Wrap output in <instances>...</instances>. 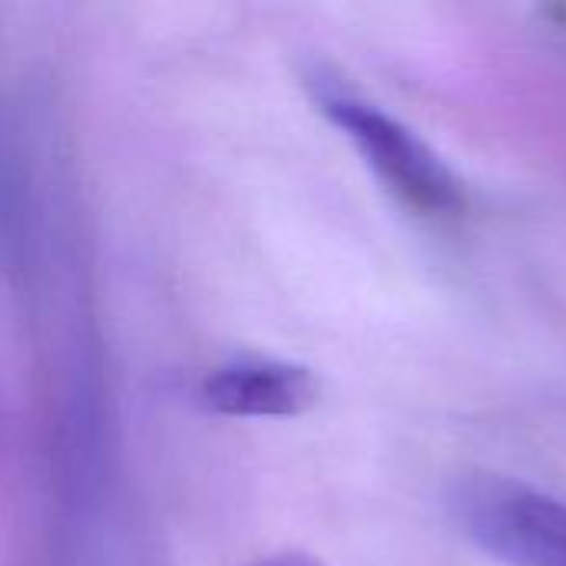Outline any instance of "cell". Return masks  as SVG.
<instances>
[{
    "instance_id": "1",
    "label": "cell",
    "mask_w": 566,
    "mask_h": 566,
    "mask_svg": "<svg viewBox=\"0 0 566 566\" xmlns=\"http://www.w3.org/2000/svg\"><path fill=\"white\" fill-rule=\"evenodd\" d=\"M318 109L342 129V136L365 156L381 186L415 212H451L461 206V182L444 159L405 123L381 113L368 99L348 93L332 76H312Z\"/></svg>"
},
{
    "instance_id": "2",
    "label": "cell",
    "mask_w": 566,
    "mask_h": 566,
    "mask_svg": "<svg viewBox=\"0 0 566 566\" xmlns=\"http://www.w3.org/2000/svg\"><path fill=\"white\" fill-rule=\"evenodd\" d=\"M464 534L511 566H566V504L534 488L478 478L454 494Z\"/></svg>"
},
{
    "instance_id": "3",
    "label": "cell",
    "mask_w": 566,
    "mask_h": 566,
    "mask_svg": "<svg viewBox=\"0 0 566 566\" xmlns=\"http://www.w3.org/2000/svg\"><path fill=\"white\" fill-rule=\"evenodd\" d=\"M318 378L305 365L239 355L202 375L196 401L216 418H298L318 401Z\"/></svg>"
},
{
    "instance_id": "4",
    "label": "cell",
    "mask_w": 566,
    "mask_h": 566,
    "mask_svg": "<svg viewBox=\"0 0 566 566\" xmlns=\"http://www.w3.org/2000/svg\"><path fill=\"white\" fill-rule=\"evenodd\" d=\"M255 566H322L315 564V560H308V557H272V560H262V564Z\"/></svg>"
}]
</instances>
